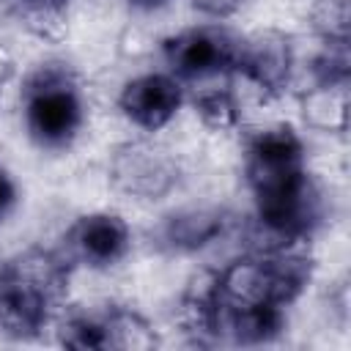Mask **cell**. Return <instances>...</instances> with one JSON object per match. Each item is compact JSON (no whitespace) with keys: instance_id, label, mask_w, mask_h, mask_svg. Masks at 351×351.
<instances>
[{"instance_id":"cell-1","label":"cell","mask_w":351,"mask_h":351,"mask_svg":"<svg viewBox=\"0 0 351 351\" xmlns=\"http://www.w3.org/2000/svg\"><path fill=\"white\" fill-rule=\"evenodd\" d=\"M25 121L41 145H63L82 123V101L74 77L60 63H47L27 80Z\"/></svg>"},{"instance_id":"cell-2","label":"cell","mask_w":351,"mask_h":351,"mask_svg":"<svg viewBox=\"0 0 351 351\" xmlns=\"http://www.w3.org/2000/svg\"><path fill=\"white\" fill-rule=\"evenodd\" d=\"M110 184L129 197L159 200L170 195L181 178L176 156L151 140H129L110 156Z\"/></svg>"},{"instance_id":"cell-3","label":"cell","mask_w":351,"mask_h":351,"mask_svg":"<svg viewBox=\"0 0 351 351\" xmlns=\"http://www.w3.org/2000/svg\"><path fill=\"white\" fill-rule=\"evenodd\" d=\"M239 41L222 27H192L165 41V58L170 74L178 80L186 77H208L228 69H236Z\"/></svg>"},{"instance_id":"cell-4","label":"cell","mask_w":351,"mask_h":351,"mask_svg":"<svg viewBox=\"0 0 351 351\" xmlns=\"http://www.w3.org/2000/svg\"><path fill=\"white\" fill-rule=\"evenodd\" d=\"M236 69L263 96H277L285 88H291L293 80V69H296L293 44L280 30L271 27L255 30L239 41Z\"/></svg>"},{"instance_id":"cell-5","label":"cell","mask_w":351,"mask_h":351,"mask_svg":"<svg viewBox=\"0 0 351 351\" xmlns=\"http://www.w3.org/2000/svg\"><path fill=\"white\" fill-rule=\"evenodd\" d=\"M184 104L181 80L170 71H151L129 80L118 93L121 112L145 132L165 129Z\"/></svg>"},{"instance_id":"cell-6","label":"cell","mask_w":351,"mask_h":351,"mask_svg":"<svg viewBox=\"0 0 351 351\" xmlns=\"http://www.w3.org/2000/svg\"><path fill=\"white\" fill-rule=\"evenodd\" d=\"M132 244V230L123 217L110 211H96L80 217L69 233L66 247L69 255L88 266H112L118 263Z\"/></svg>"},{"instance_id":"cell-7","label":"cell","mask_w":351,"mask_h":351,"mask_svg":"<svg viewBox=\"0 0 351 351\" xmlns=\"http://www.w3.org/2000/svg\"><path fill=\"white\" fill-rule=\"evenodd\" d=\"M304 126L321 134L348 132V77H321L299 93Z\"/></svg>"},{"instance_id":"cell-8","label":"cell","mask_w":351,"mask_h":351,"mask_svg":"<svg viewBox=\"0 0 351 351\" xmlns=\"http://www.w3.org/2000/svg\"><path fill=\"white\" fill-rule=\"evenodd\" d=\"M49 299L36 288L19 282L8 271H0V335L27 337L44 329L49 315Z\"/></svg>"},{"instance_id":"cell-9","label":"cell","mask_w":351,"mask_h":351,"mask_svg":"<svg viewBox=\"0 0 351 351\" xmlns=\"http://www.w3.org/2000/svg\"><path fill=\"white\" fill-rule=\"evenodd\" d=\"M228 228L225 211L214 206H186L165 219V241L178 252H197L214 244Z\"/></svg>"},{"instance_id":"cell-10","label":"cell","mask_w":351,"mask_h":351,"mask_svg":"<svg viewBox=\"0 0 351 351\" xmlns=\"http://www.w3.org/2000/svg\"><path fill=\"white\" fill-rule=\"evenodd\" d=\"M3 271H8L11 277H16L19 282L36 288L38 293H44L49 302L66 288L69 280V263L60 252L44 250V247H27L22 252H16Z\"/></svg>"},{"instance_id":"cell-11","label":"cell","mask_w":351,"mask_h":351,"mask_svg":"<svg viewBox=\"0 0 351 351\" xmlns=\"http://www.w3.org/2000/svg\"><path fill=\"white\" fill-rule=\"evenodd\" d=\"M104 329V348L118 351H154L159 346V335L154 324L132 310V307H115L101 318Z\"/></svg>"},{"instance_id":"cell-12","label":"cell","mask_w":351,"mask_h":351,"mask_svg":"<svg viewBox=\"0 0 351 351\" xmlns=\"http://www.w3.org/2000/svg\"><path fill=\"white\" fill-rule=\"evenodd\" d=\"M16 14L22 27L44 44H60L69 36V5L41 3V0H16Z\"/></svg>"},{"instance_id":"cell-13","label":"cell","mask_w":351,"mask_h":351,"mask_svg":"<svg viewBox=\"0 0 351 351\" xmlns=\"http://www.w3.org/2000/svg\"><path fill=\"white\" fill-rule=\"evenodd\" d=\"M195 115L211 132H230L241 121V107L228 88H208L197 93Z\"/></svg>"},{"instance_id":"cell-14","label":"cell","mask_w":351,"mask_h":351,"mask_svg":"<svg viewBox=\"0 0 351 351\" xmlns=\"http://www.w3.org/2000/svg\"><path fill=\"white\" fill-rule=\"evenodd\" d=\"M310 27L326 44H348L351 36V3L348 0H313Z\"/></svg>"},{"instance_id":"cell-15","label":"cell","mask_w":351,"mask_h":351,"mask_svg":"<svg viewBox=\"0 0 351 351\" xmlns=\"http://www.w3.org/2000/svg\"><path fill=\"white\" fill-rule=\"evenodd\" d=\"M58 340L66 348H77V351H99L104 348V329H101V318H88V315H69L60 321L58 326Z\"/></svg>"},{"instance_id":"cell-16","label":"cell","mask_w":351,"mask_h":351,"mask_svg":"<svg viewBox=\"0 0 351 351\" xmlns=\"http://www.w3.org/2000/svg\"><path fill=\"white\" fill-rule=\"evenodd\" d=\"M181 299L200 302V304H217L222 299V293H219V269H211V266L195 269L189 274L186 285H184Z\"/></svg>"},{"instance_id":"cell-17","label":"cell","mask_w":351,"mask_h":351,"mask_svg":"<svg viewBox=\"0 0 351 351\" xmlns=\"http://www.w3.org/2000/svg\"><path fill=\"white\" fill-rule=\"evenodd\" d=\"M241 3H244V0H189L192 8H197V11L208 14V16H217V19L236 14V11L241 8Z\"/></svg>"},{"instance_id":"cell-18","label":"cell","mask_w":351,"mask_h":351,"mask_svg":"<svg viewBox=\"0 0 351 351\" xmlns=\"http://www.w3.org/2000/svg\"><path fill=\"white\" fill-rule=\"evenodd\" d=\"M121 49H123L126 55H132V58H140V55L151 52V38H148L143 30L129 27V30L123 33V38H121Z\"/></svg>"},{"instance_id":"cell-19","label":"cell","mask_w":351,"mask_h":351,"mask_svg":"<svg viewBox=\"0 0 351 351\" xmlns=\"http://www.w3.org/2000/svg\"><path fill=\"white\" fill-rule=\"evenodd\" d=\"M14 74H16V60H14L11 49L5 44H0V85L14 80Z\"/></svg>"},{"instance_id":"cell-20","label":"cell","mask_w":351,"mask_h":351,"mask_svg":"<svg viewBox=\"0 0 351 351\" xmlns=\"http://www.w3.org/2000/svg\"><path fill=\"white\" fill-rule=\"evenodd\" d=\"M11 203H14V184H11V178L0 170V217L8 211Z\"/></svg>"},{"instance_id":"cell-21","label":"cell","mask_w":351,"mask_h":351,"mask_svg":"<svg viewBox=\"0 0 351 351\" xmlns=\"http://www.w3.org/2000/svg\"><path fill=\"white\" fill-rule=\"evenodd\" d=\"M167 0H129V5H134V8H140V11H154V8H159V5H165Z\"/></svg>"},{"instance_id":"cell-22","label":"cell","mask_w":351,"mask_h":351,"mask_svg":"<svg viewBox=\"0 0 351 351\" xmlns=\"http://www.w3.org/2000/svg\"><path fill=\"white\" fill-rule=\"evenodd\" d=\"M41 3H58V5H69V0H41Z\"/></svg>"},{"instance_id":"cell-23","label":"cell","mask_w":351,"mask_h":351,"mask_svg":"<svg viewBox=\"0 0 351 351\" xmlns=\"http://www.w3.org/2000/svg\"><path fill=\"white\" fill-rule=\"evenodd\" d=\"M0 93H3V85H0Z\"/></svg>"}]
</instances>
